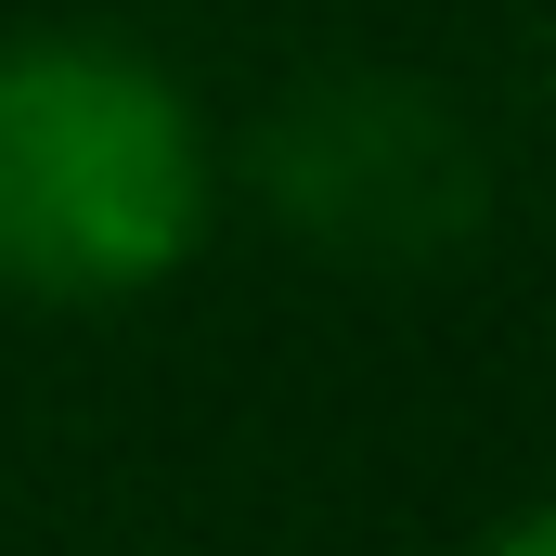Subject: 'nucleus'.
<instances>
[{"instance_id": "obj_1", "label": "nucleus", "mask_w": 556, "mask_h": 556, "mask_svg": "<svg viewBox=\"0 0 556 556\" xmlns=\"http://www.w3.org/2000/svg\"><path fill=\"white\" fill-rule=\"evenodd\" d=\"M220 155L194 91L117 26L0 39V285L13 298H130L194 260Z\"/></svg>"}, {"instance_id": "obj_2", "label": "nucleus", "mask_w": 556, "mask_h": 556, "mask_svg": "<svg viewBox=\"0 0 556 556\" xmlns=\"http://www.w3.org/2000/svg\"><path fill=\"white\" fill-rule=\"evenodd\" d=\"M247 181L285 233L337 273H440L492 220V142L415 65H311L247 130Z\"/></svg>"}, {"instance_id": "obj_3", "label": "nucleus", "mask_w": 556, "mask_h": 556, "mask_svg": "<svg viewBox=\"0 0 556 556\" xmlns=\"http://www.w3.org/2000/svg\"><path fill=\"white\" fill-rule=\"evenodd\" d=\"M479 556H556V492H544V505H518V518H505Z\"/></svg>"}, {"instance_id": "obj_4", "label": "nucleus", "mask_w": 556, "mask_h": 556, "mask_svg": "<svg viewBox=\"0 0 556 556\" xmlns=\"http://www.w3.org/2000/svg\"><path fill=\"white\" fill-rule=\"evenodd\" d=\"M544 117H556V39H544Z\"/></svg>"}]
</instances>
